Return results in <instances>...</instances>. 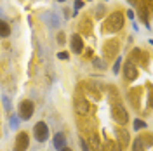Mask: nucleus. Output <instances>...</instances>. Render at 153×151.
I'll return each instance as SVG.
<instances>
[{
    "label": "nucleus",
    "mask_w": 153,
    "mask_h": 151,
    "mask_svg": "<svg viewBox=\"0 0 153 151\" xmlns=\"http://www.w3.org/2000/svg\"><path fill=\"white\" fill-rule=\"evenodd\" d=\"M92 56V50H91V49H87L85 50V57H91Z\"/></svg>",
    "instance_id": "31"
},
{
    "label": "nucleus",
    "mask_w": 153,
    "mask_h": 151,
    "mask_svg": "<svg viewBox=\"0 0 153 151\" xmlns=\"http://www.w3.org/2000/svg\"><path fill=\"white\" fill-rule=\"evenodd\" d=\"M59 151H73V150H70V148H66V146H65L63 150H59Z\"/></svg>",
    "instance_id": "34"
},
{
    "label": "nucleus",
    "mask_w": 153,
    "mask_h": 151,
    "mask_svg": "<svg viewBox=\"0 0 153 151\" xmlns=\"http://www.w3.org/2000/svg\"><path fill=\"white\" fill-rule=\"evenodd\" d=\"M103 16H105V7L101 5V7H97V9H96V18L99 19V18H103Z\"/></svg>",
    "instance_id": "24"
},
{
    "label": "nucleus",
    "mask_w": 153,
    "mask_h": 151,
    "mask_svg": "<svg viewBox=\"0 0 153 151\" xmlns=\"http://www.w3.org/2000/svg\"><path fill=\"white\" fill-rule=\"evenodd\" d=\"M52 142H54V148H56L57 151L63 150L65 146H66V137H65V134L57 132L56 135H54V139H52Z\"/></svg>",
    "instance_id": "14"
},
{
    "label": "nucleus",
    "mask_w": 153,
    "mask_h": 151,
    "mask_svg": "<svg viewBox=\"0 0 153 151\" xmlns=\"http://www.w3.org/2000/svg\"><path fill=\"white\" fill-rule=\"evenodd\" d=\"M70 12H71V10H70V9H65V16H66V18H70V16H71Z\"/></svg>",
    "instance_id": "32"
},
{
    "label": "nucleus",
    "mask_w": 153,
    "mask_h": 151,
    "mask_svg": "<svg viewBox=\"0 0 153 151\" xmlns=\"http://www.w3.org/2000/svg\"><path fill=\"white\" fill-rule=\"evenodd\" d=\"M19 120H21L19 116H14V115H12V116H10V127H12V129H18L19 127Z\"/></svg>",
    "instance_id": "20"
},
{
    "label": "nucleus",
    "mask_w": 153,
    "mask_h": 151,
    "mask_svg": "<svg viewBox=\"0 0 153 151\" xmlns=\"http://www.w3.org/2000/svg\"><path fill=\"white\" fill-rule=\"evenodd\" d=\"M127 18H129V19H134V12H132V10H129V12H127Z\"/></svg>",
    "instance_id": "30"
},
{
    "label": "nucleus",
    "mask_w": 153,
    "mask_h": 151,
    "mask_svg": "<svg viewBox=\"0 0 153 151\" xmlns=\"http://www.w3.org/2000/svg\"><path fill=\"white\" fill-rule=\"evenodd\" d=\"M42 19L47 23L49 26H52V28H57V26H59V19L54 18V14H52V12H45V14L42 16Z\"/></svg>",
    "instance_id": "16"
},
{
    "label": "nucleus",
    "mask_w": 153,
    "mask_h": 151,
    "mask_svg": "<svg viewBox=\"0 0 153 151\" xmlns=\"http://www.w3.org/2000/svg\"><path fill=\"white\" fill-rule=\"evenodd\" d=\"M129 2H131L132 5H137V4H139V0H129Z\"/></svg>",
    "instance_id": "33"
},
{
    "label": "nucleus",
    "mask_w": 153,
    "mask_h": 151,
    "mask_svg": "<svg viewBox=\"0 0 153 151\" xmlns=\"http://www.w3.org/2000/svg\"><path fill=\"white\" fill-rule=\"evenodd\" d=\"M9 35H10L9 23H5V21H2V19H0V37H2V38H7Z\"/></svg>",
    "instance_id": "17"
},
{
    "label": "nucleus",
    "mask_w": 153,
    "mask_h": 151,
    "mask_svg": "<svg viewBox=\"0 0 153 151\" xmlns=\"http://www.w3.org/2000/svg\"><path fill=\"white\" fill-rule=\"evenodd\" d=\"M117 135H118V139H120V148H127V144L131 141L129 132H127L125 129H117Z\"/></svg>",
    "instance_id": "12"
},
{
    "label": "nucleus",
    "mask_w": 153,
    "mask_h": 151,
    "mask_svg": "<svg viewBox=\"0 0 153 151\" xmlns=\"http://www.w3.org/2000/svg\"><path fill=\"white\" fill-rule=\"evenodd\" d=\"M33 137L38 142H45L49 139V125L45 122H38L33 127Z\"/></svg>",
    "instance_id": "6"
},
{
    "label": "nucleus",
    "mask_w": 153,
    "mask_h": 151,
    "mask_svg": "<svg viewBox=\"0 0 153 151\" xmlns=\"http://www.w3.org/2000/svg\"><path fill=\"white\" fill-rule=\"evenodd\" d=\"M4 103H5V108H7V111H10V103L7 97H4Z\"/></svg>",
    "instance_id": "29"
},
{
    "label": "nucleus",
    "mask_w": 153,
    "mask_h": 151,
    "mask_svg": "<svg viewBox=\"0 0 153 151\" xmlns=\"http://www.w3.org/2000/svg\"><path fill=\"white\" fill-rule=\"evenodd\" d=\"M82 5H84V2H82V0H75V10L82 9Z\"/></svg>",
    "instance_id": "28"
},
{
    "label": "nucleus",
    "mask_w": 153,
    "mask_h": 151,
    "mask_svg": "<svg viewBox=\"0 0 153 151\" xmlns=\"http://www.w3.org/2000/svg\"><path fill=\"white\" fill-rule=\"evenodd\" d=\"M120 64H122V57L117 56L115 57V63H113V73H118L120 71Z\"/></svg>",
    "instance_id": "19"
},
{
    "label": "nucleus",
    "mask_w": 153,
    "mask_h": 151,
    "mask_svg": "<svg viewBox=\"0 0 153 151\" xmlns=\"http://www.w3.org/2000/svg\"><path fill=\"white\" fill-rule=\"evenodd\" d=\"M57 2H65V0H57Z\"/></svg>",
    "instance_id": "35"
},
{
    "label": "nucleus",
    "mask_w": 153,
    "mask_h": 151,
    "mask_svg": "<svg viewBox=\"0 0 153 151\" xmlns=\"http://www.w3.org/2000/svg\"><path fill=\"white\" fill-rule=\"evenodd\" d=\"M57 57H59V59H63V61H66V59H68V52H57Z\"/></svg>",
    "instance_id": "27"
},
{
    "label": "nucleus",
    "mask_w": 153,
    "mask_h": 151,
    "mask_svg": "<svg viewBox=\"0 0 153 151\" xmlns=\"http://www.w3.org/2000/svg\"><path fill=\"white\" fill-rule=\"evenodd\" d=\"M30 146V135L26 132H19L16 135V142H14V151H26Z\"/></svg>",
    "instance_id": "9"
},
{
    "label": "nucleus",
    "mask_w": 153,
    "mask_h": 151,
    "mask_svg": "<svg viewBox=\"0 0 153 151\" xmlns=\"http://www.w3.org/2000/svg\"><path fill=\"white\" fill-rule=\"evenodd\" d=\"M89 110H91V106H89V103H87L85 97H75V111L78 115H87L89 113Z\"/></svg>",
    "instance_id": "10"
},
{
    "label": "nucleus",
    "mask_w": 153,
    "mask_h": 151,
    "mask_svg": "<svg viewBox=\"0 0 153 151\" xmlns=\"http://www.w3.org/2000/svg\"><path fill=\"white\" fill-rule=\"evenodd\" d=\"M111 116H113L115 122L120 123V125H125V123L129 122V113H127V110L120 103L111 106Z\"/></svg>",
    "instance_id": "3"
},
{
    "label": "nucleus",
    "mask_w": 153,
    "mask_h": 151,
    "mask_svg": "<svg viewBox=\"0 0 153 151\" xmlns=\"http://www.w3.org/2000/svg\"><path fill=\"white\" fill-rule=\"evenodd\" d=\"M70 44H71V50L75 52V54H80L82 50H84V40L82 37L75 33V35H71V40H70Z\"/></svg>",
    "instance_id": "11"
},
{
    "label": "nucleus",
    "mask_w": 153,
    "mask_h": 151,
    "mask_svg": "<svg viewBox=\"0 0 153 151\" xmlns=\"http://www.w3.org/2000/svg\"><path fill=\"white\" fill-rule=\"evenodd\" d=\"M57 44H61V45H63V44H66V37H65V33H63V31H59V33H57Z\"/></svg>",
    "instance_id": "23"
},
{
    "label": "nucleus",
    "mask_w": 153,
    "mask_h": 151,
    "mask_svg": "<svg viewBox=\"0 0 153 151\" xmlns=\"http://www.w3.org/2000/svg\"><path fill=\"white\" fill-rule=\"evenodd\" d=\"M92 63H94L96 68H105V63H103V61H99V59H94Z\"/></svg>",
    "instance_id": "26"
},
{
    "label": "nucleus",
    "mask_w": 153,
    "mask_h": 151,
    "mask_svg": "<svg viewBox=\"0 0 153 151\" xmlns=\"http://www.w3.org/2000/svg\"><path fill=\"white\" fill-rule=\"evenodd\" d=\"M118 52H120V42L117 38L106 40L105 45H103V56H105L106 61H113L118 56Z\"/></svg>",
    "instance_id": "2"
},
{
    "label": "nucleus",
    "mask_w": 153,
    "mask_h": 151,
    "mask_svg": "<svg viewBox=\"0 0 153 151\" xmlns=\"http://www.w3.org/2000/svg\"><path fill=\"white\" fill-rule=\"evenodd\" d=\"M137 75H139V70H137V66H136L132 61L129 59V61L124 64V76H125V80L134 82V80L137 78Z\"/></svg>",
    "instance_id": "8"
},
{
    "label": "nucleus",
    "mask_w": 153,
    "mask_h": 151,
    "mask_svg": "<svg viewBox=\"0 0 153 151\" xmlns=\"http://www.w3.org/2000/svg\"><path fill=\"white\" fill-rule=\"evenodd\" d=\"M103 151H122L120 144L113 139H106L105 144H103Z\"/></svg>",
    "instance_id": "15"
},
{
    "label": "nucleus",
    "mask_w": 153,
    "mask_h": 151,
    "mask_svg": "<svg viewBox=\"0 0 153 151\" xmlns=\"http://www.w3.org/2000/svg\"><path fill=\"white\" fill-rule=\"evenodd\" d=\"M127 99H129V103H131V106L134 110H139L141 108V101H143V89L141 87L131 89L129 94H127Z\"/></svg>",
    "instance_id": "5"
},
{
    "label": "nucleus",
    "mask_w": 153,
    "mask_h": 151,
    "mask_svg": "<svg viewBox=\"0 0 153 151\" xmlns=\"http://www.w3.org/2000/svg\"><path fill=\"white\" fill-rule=\"evenodd\" d=\"M78 30H80V33H84V35H91V31H92V23H91V19L89 18L82 19L80 24H78Z\"/></svg>",
    "instance_id": "13"
},
{
    "label": "nucleus",
    "mask_w": 153,
    "mask_h": 151,
    "mask_svg": "<svg viewBox=\"0 0 153 151\" xmlns=\"http://www.w3.org/2000/svg\"><path fill=\"white\" fill-rule=\"evenodd\" d=\"M141 139H143L144 146H152V135H150V134H144V135H141Z\"/></svg>",
    "instance_id": "21"
},
{
    "label": "nucleus",
    "mask_w": 153,
    "mask_h": 151,
    "mask_svg": "<svg viewBox=\"0 0 153 151\" xmlns=\"http://www.w3.org/2000/svg\"><path fill=\"white\" fill-rule=\"evenodd\" d=\"M80 148H82V151H91V148H89V144L85 142V139H80Z\"/></svg>",
    "instance_id": "25"
},
{
    "label": "nucleus",
    "mask_w": 153,
    "mask_h": 151,
    "mask_svg": "<svg viewBox=\"0 0 153 151\" xmlns=\"http://www.w3.org/2000/svg\"><path fill=\"white\" fill-rule=\"evenodd\" d=\"M132 151H144V142H143V139H141V135L134 139V144H132Z\"/></svg>",
    "instance_id": "18"
},
{
    "label": "nucleus",
    "mask_w": 153,
    "mask_h": 151,
    "mask_svg": "<svg viewBox=\"0 0 153 151\" xmlns=\"http://www.w3.org/2000/svg\"><path fill=\"white\" fill-rule=\"evenodd\" d=\"M124 21L125 18L122 12H111L105 21V30L108 33H117L124 28Z\"/></svg>",
    "instance_id": "1"
},
{
    "label": "nucleus",
    "mask_w": 153,
    "mask_h": 151,
    "mask_svg": "<svg viewBox=\"0 0 153 151\" xmlns=\"http://www.w3.org/2000/svg\"><path fill=\"white\" fill-rule=\"evenodd\" d=\"M131 61H132L134 64L146 66V64H148V54L144 52L143 49H132V52H131Z\"/></svg>",
    "instance_id": "7"
},
{
    "label": "nucleus",
    "mask_w": 153,
    "mask_h": 151,
    "mask_svg": "<svg viewBox=\"0 0 153 151\" xmlns=\"http://www.w3.org/2000/svg\"><path fill=\"white\" fill-rule=\"evenodd\" d=\"M139 129H144V122L143 120H134V130H139Z\"/></svg>",
    "instance_id": "22"
},
{
    "label": "nucleus",
    "mask_w": 153,
    "mask_h": 151,
    "mask_svg": "<svg viewBox=\"0 0 153 151\" xmlns=\"http://www.w3.org/2000/svg\"><path fill=\"white\" fill-rule=\"evenodd\" d=\"M18 113H19V118L21 120H30L33 113H35V104L31 103L30 99H25L19 103V108H18Z\"/></svg>",
    "instance_id": "4"
}]
</instances>
